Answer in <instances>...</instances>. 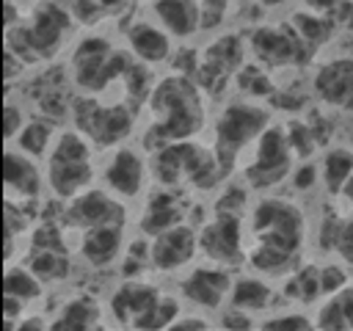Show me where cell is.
I'll return each instance as SVG.
<instances>
[{"mask_svg":"<svg viewBox=\"0 0 353 331\" xmlns=\"http://www.w3.org/2000/svg\"><path fill=\"white\" fill-rule=\"evenodd\" d=\"M334 254L342 259V265H350L353 268V215L342 221L339 237L334 243Z\"/></svg>","mask_w":353,"mask_h":331,"instance_id":"1f68e13d","label":"cell"},{"mask_svg":"<svg viewBox=\"0 0 353 331\" xmlns=\"http://www.w3.org/2000/svg\"><path fill=\"white\" fill-rule=\"evenodd\" d=\"M353 174V149L347 146H334L323 154L320 160V182L331 196H342L345 182Z\"/></svg>","mask_w":353,"mask_h":331,"instance_id":"4316f807","label":"cell"},{"mask_svg":"<svg viewBox=\"0 0 353 331\" xmlns=\"http://www.w3.org/2000/svg\"><path fill=\"white\" fill-rule=\"evenodd\" d=\"M74 121H77V130L99 149L119 146L135 130V116L121 102L99 105L97 99H77L74 102Z\"/></svg>","mask_w":353,"mask_h":331,"instance_id":"52a82bcc","label":"cell"},{"mask_svg":"<svg viewBox=\"0 0 353 331\" xmlns=\"http://www.w3.org/2000/svg\"><path fill=\"white\" fill-rule=\"evenodd\" d=\"M77 254L88 268H97V270L110 268L124 254V226L105 223V226L83 229L77 240Z\"/></svg>","mask_w":353,"mask_h":331,"instance_id":"2e32d148","label":"cell"},{"mask_svg":"<svg viewBox=\"0 0 353 331\" xmlns=\"http://www.w3.org/2000/svg\"><path fill=\"white\" fill-rule=\"evenodd\" d=\"M25 124H28L25 105H19L17 99H6V105H3V141L14 143Z\"/></svg>","mask_w":353,"mask_h":331,"instance_id":"f546056e","label":"cell"},{"mask_svg":"<svg viewBox=\"0 0 353 331\" xmlns=\"http://www.w3.org/2000/svg\"><path fill=\"white\" fill-rule=\"evenodd\" d=\"M6 3H17V6H19V3H22V0H6Z\"/></svg>","mask_w":353,"mask_h":331,"instance_id":"74e56055","label":"cell"},{"mask_svg":"<svg viewBox=\"0 0 353 331\" xmlns=\"http://www.w3.org/2000/svg\"><path fill=\"white\" fill-rule=\"evenodd\" d=\"M303 36L295 28H276L265 25L251 30L248 52L265 66H290L303 58Z\"/></svg>","mask_w":353,"mask_h":331,"instance_id":"9a60e30c","label":"cell"},{"mask_svg":"<svg viewBox=\"0 0 353 331\" xmlns=\"http://www.w3.org/2000/svg\"><path fill=\"white\" fill-rule=\"evenodd\" d=\"M50 328L44 314H22V320L17 323V331H44Z\"/></svg>","mask_w":353,"mask_h":331,"instance_id":"e575fe53","label":"cell"},{"mask_svg":"<svg viewBox=\"0 0 353 331\" xmlns=\"http://www.w3.org/2000/svg\"><path fill=\"white\" fill-rule=\"evenodd\" d=\"M152 17L171 33V39L185 41L193 39L204 28V14L201 3L196 0H154L152 3Z\"/></svg>","mask_w":353,"mask_h":331,"instance_id":"ffe728a7","label":"cell"},{"mask_svg":"<svg viewBox=\"0 0 353 331\" xmlns=\"http://www.w3.org/2000/svg\"><path fill=\"white\" fill-rule=\"evenodd\" d=\"M160 298H163V292L154 284H149L143 279H127L113 290V295L108 301L110 317L116 320V325L152 331V328H157Z\"/></svg>","mask_w":353,"mask_h":331,"instance_id":"9c48e42d","label":"cell"},{"mask_svg":"<svg viewBox=\"0 0 353 331\" xmlns=\"http://www.w3.org/2000/svg\"><path fill=\"white\" fill-rule=\"evenodd\" d=\"M199 254V229H193L188 221L149 237V265L160 273L182 270Z\"/></svg>","mask_w":353,"mask_h":331,"instance_id":"4fadbf2b","label":"cell"},{"mask_svg":"<svg viewBox=\"0 0 353 331\" xmlns=\"http://www.w3.org/2000/svg\"><path fill=\"white\" fill-rule=\"evenodd\" d=\"M44 177H47V188L63 201L88 190L97 177L94 143L80 130L58 132L55 143L44 157Z\"/></svg>","mask_w":353,"mask_h":331,"instance_id":"3957f363","label":"cell"},{"mask_svg":"<svg viewBox=\"0 0 353 331\" xmlns=\"http://www.w3.org/2000/svg\"><path fill=\"white\" fill-rule=\"evenodd\" d=\"M47 185L44 171L39 168V160L30 157L28 152H22L14 143H6L3 152V188H6V199L11 201H36L41 196Z\"/></svg>","mask_w":353,"mask_h":331,"instance_id":"5bb4252c","label":"cell"},{"mask_svg":"<svg viewBox=\"0 0 353 331\" xmlns=\"http://www.w3.org/2000/svg\"><path fill=\"white\" fill-rule=\"evenodd\" d=\"M102 185L119 196L121 201L124 199H135L143 193V185H146V177H149V166L143 160V154L127 143H119L113 146V152L108 154L105 166H102Z\"/></svg>","mask_w":353,"mask_h":331,"instance_id":"7c38bea8","label":"cell"},{"mask_svg":"<svg viewBox=\"0 0 353 331\" xmlns=\"http://www.w3.org/2000/svg\"><path fill=\"white\" fill-rule=\"evenodd\" d=\"M232 284L234 276L229 273V268L207 262L179 279V298H185V303L201 312H221L229 303Z\"/></svg>","mask_w":353,"mask_h":331,"instance_id":"8fae6325","label":"cell"},{"mask_svg":"<svg viewBox=\"0 0 353 331\" xmlns=\"http://www.w3.org/2000/svg\"><path fill=\"white\" fill-rule=\"evenodd\" d=\"M262 8H279V6H284V3H290V0H256Z\"/></svg>","mask_w":353,"mask_h":331,"instance_id":"8d00e7d4","label":"cell"},{"mask_svg":"<svg viewBox=\"0 0 353 331\" xmlns=\"http://www.w3.org/2000/svg\"><path fill=\"white\" fill-rule=\"evenodd\" d=\"M119 3H124V0H74L72 11H77V14L85 19V11H91V17H94L97 11H110V8H116Z\"/></svg>","mask_w":353,"mask_h":331,"instance_id":"836d02e7","label":"cell"},{"mask_svg":"<svg viewBox=\"0 0 353 331\" xmlns=\"http://www.w3.org/2000/svg\"><path fill=\"white\" fill-rule=\"evenodd\" d=\"M270 124V113L268 108L251 102V99H240V102H229L215 124V154L223 166H232L234 157L248 149L262 130Z\"/></svg>","mask_w":353,"mask_h":331,"instance_id":"8992f818","label":"cell"},{"mask_svg":"<svg viewBox=\"0 0 353 331\" xmlns=\"http://www.w3.org/2000/svg\"><path fill=\"white\" fill-rule=\"evenodd\" d=\"M251 163L243 171V182L251 190H270L279 182L292 177V157L295 149L290 143L287 127L279 124H268L262 130V135L251 143Z\"/></svg>","mask_w":353,"mask_h":331,"instance_id":"5b68a950","label":"cell"},{"mask_svg":"<svg viewBox=\"0 0 353 331\" xmlns=\"http://www.w3.org/2000/svg\"><path fill=\"white\" fill-rule=\"evenodd\" d=\"M212 328V323H210V317H204V314H196V312H179L176 314V320L168 325V331H210Z\"/></svg>","mask_w":353,"mask_h":331,"instance_id":"d6a6232c","label":"cell"},{"mask_svg":"<svg viewBox=\"0 0 353 331\" xmlns=\"http://www.w3.org/2000/svg\"><path fill=\"white\" fill-rule=\"evenodd\" d=\"M30 270L44 281H63L72 270V259H69V245H30L28 248V259Z\"/></svg>","mask_w":353,"mask_h":331,"instance_id":"603a6c76","label":"cell"},{"mask_svg":"<svg viewBox=\"0 0 353 331\" xmlns=\"http://www.w3.org/2000/svg\"><path fill=\"white\" fill-rule=\"evenodd\" d=\"M176 223H185V207L179 201V193H176V188H163L160 185L149 196V201H146V207L138 218V229H141L143 237H154V234H160V232H165Z\"/></svg>","mask_w":353,"mask_h":331,"instance_id":"d6986e66","label":"cell"},{"mask_svg":"<svg viewBox=\"0 0 353 331\" xmlns=\"http://www.w3.org/2000/svg\"><path fill=\"white\" fill-rule=\"evenodd\" d=\"M259 328L262 331H306V328H314V317H309L301 309H284V312L259 317Z\"/></svg>","mask_w":353,"mask_h":331,"instance_id":"f1b7e54d","label":"cell"},{"mask_svg":"<svg viewBox=\"0 0 353 331\" xmlns=\"http://www.w3.org/2000/svg\"><path fill=\"white\" fill-rule=\"evenodd\" d=\"M127 212L119 196H113L105 185L102 188H88L83 193H77L74 199L66 201L63 212H61V229L63 232H83L91 226H105V223H121L124 226Z\"/></svg>","mask_w":353,"mask_h":331,"instance_id":"30bf717a","label":"cell"},{"mask_svg":"<svg viewBox=\"0 0 353 331\" xmlns=\"http://www.w3.org/2000/svg\"><path fill=\"white\" fill-rule=\"evenodd\" d=\"M55 127H52V119H30L25 127H22V132L17 135V141H14V146H19L22 152H28L30 157H36V160H44L47 157V152H50V146L55 143Z\"/></svg>","mask_w":353,"mask_h":331,"instance_id":"83f0119b","label":"cell"},{"mask_svg":"<svg viewBox=\"0 0 353 331\" xmlns=\"http://www.w3.org/2000/svg\"><path fill=\"white\" fill-rule=\"evenodd\" d=\"M124 36H127V47H130L132 58L146 66H157L171 58L174 39L157 19H138L127 28Z\"/></svg>","mask_w":353,"mask_h":331,"instance_id":"e0dca14e","label":"cell"},{"mask_svg":"<svg viewBox=\"0 0 353 331\" xmlns=\"http://www.w3.org/2000/svg\"><path fill=\"white\" fill-rule=\"evenodd\" d=\"M312 88L331 108L353 105V58H334L314 72Z\"/></svg>","mask_w":353,"mask_h":331,"instance_id":"ac0fdd59","label":"cell"},{"mask_svg":"<svg viewBox=\"0 0 353 331\" xmlns=\"http://www.w3.org/2000/svg\"><path fill=\"white\" fill-rule=\"evenodd\" d=\"M69 28H72V8L58 6L55 0H44L30 11L28 19L22 17L14 28L6 30V47L17 52L25 63L47 61L63 47Z\"/></svg>","mask_w":353,"mask_h":331,"instance_id":"7a4b0ae2","label":"cell"},{"mask_svg":"<svg viewBox=\"0 0 353 331\" xmlns=\"http://www.w3.org/2000/svg\"><path fill=\"white\" fill-rule=\"evenodd\" d=\"M149 127L146 149H160L171 141H188L204 127L201 86L190 74H163L149 88Z\"/></svg>","mask_w":353,"mask_h":331,"instance_id":"6da1fadb","label":"cell"},{"mask_svg":"<svg viewBox=\"0 0 353 331\" xmlns=\"http://www.w3.org/2000/svg\"><path fill=\"white\" fill-rule=\"evenodd\" d=\"M229 303L237 306V309L251 312L254 317H256V314H265V312L270 309V303H273V287H270L268 279L259 276V273L237 276L234 284H232Z\"/></svg>","mask_w":353,"mask_h":331,"instance_id":"7402d4cb","label":"cell"},{"mask_svg":"<svg viewBox=\"0 0 353 331\" xmlns=\"http://www.w3.org/2000/svg\"><path fill=\"white\" fill-rule=\"evenodd\" d=\"M245 229L256 245H270L290 254H301L306 240V218L301 207L284 196H262L248 210Z\"/></svg>","mask_w":353,"mask_h":331,"instance_id":"277c9868","label":"cell"},{"mask_svg":"<svg viewBox=\"0 0 353 331\" xmlns=\"http://www.w3.org/2000/svg\"><path fill=\"white\" fill-rule=\"evenodd\" d=\"M3 295L17 298L22 303H33L44 295V281L30 270V265L22 262H6L3 273Z\"/></svg>","mask_w":353,"mask_h":331,"instance_id":"484cf974","label":"cell"},{"mask_svg":"<svg viewBox=\"0 0 353 331\" xmlns=\"http://www.w3.org/2000/svg\"><path fill=\"white\" fill-rule=\"evenodd\" d=\"M243 223H245V215L215 210V215L199 226V251L207 257V262H215L223 268L245 262Z\"/></svg>","mask_w":353,"mask_h":331,"instance_id":"ba28073f","label":"cell"},{"mask_svg":"<svg viewBox=\"0 0 353 331\" xmlns=\"http://www.w3.org/2000/svg\"><path fill=\"white\" fill-rule=\"evenodd\" d=\"M284 298L298 303V306H309V303H320L323 295V279H320V265L306 262L298 265L287 279H284Z\"/></svg>","mask_w":353,"mask_h":331,"instance_id":"cb8c5ba5","label":"cell"},{"mask_svg":"<svg viewBox=\"0 0 353 331\" xmlns=\"http://www.w3.org/2000/svg\"><path fill=\"white\" fill-rule=\"evenodd\" d=\"M320 279H323V295H325V298L347 287V273H345V268H342V265H334V262L320 268Z\"/></svg>","mask_w":353,"mask_h":331,"instance_id":"4dcf8cb0","label":"cell"},{"mask_svg":"<svg viewBox=\"0 0 353 331\" xmlns=\"http://www.w3.org/2000/svg\"><path fill=\"white\" fill-rule=\"evenodd\" d=\"M314 328H325V331H350L353 328V287H345L317 303Z\"/></svg>","mask_w":353,"mask_h":331,"instance_id":"d4e9b609","label":"cell"},{"mask_svg":"<svg viewBox=\"0 0 353 331\" xmlns=\"http://www.w3.org/2000/svg\"><path fill=\"white\" fill-rule=\"evenodd\" d=\"M102 306L91 298V295H74L66 298L63 306L58 309V314L50 323V331H91V328H102Z\"/></svg>","mask_w":353,"mask_h":331,"instance_id":"44dd1931","label":"cell"},{"mask_svg":"<svg viewBox=\"0 0 353 331\" xmlns=\"http://www.w3.org/2000/svg\"><path fill=\"white\" fill-rule=\"evenodd\" d=\"M342 199L353 207V174H350V179H347V182H345V188H342Z\"/></svg>","mask_w":353,"mask_h":331,"instance_id":"d590c367","label":"cell"}]
</instances>
